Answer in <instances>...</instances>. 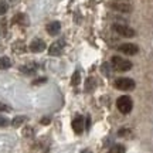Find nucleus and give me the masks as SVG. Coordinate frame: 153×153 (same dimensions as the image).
<instances>
[{"label":"nucleus","instance_id":"f3484780","mask_svg":"<svg viewBox=\"0 0 153 153\" xmlns=\"http://www.w3.org/2000/svg\"><path fill=\"white\" fill-rule=\"evenodd\" d=\"M9 125V119L6 116H1L0 115V128H4V126Z\"/></svg>","mask_w":153,"mask_h":153},{"label":"nucleus","instance_id":"a211bd4d","mask_svg":"<svg viewBox=\"0 0 153 153\" xmlns=\"http://www.w3.org/2000/svg\"><path fill=\"white\" fill-rule=\"evenodd\" d=\"M0 111H10V106L3 104V102H0Z\"/></svg>","mask_w":153,"mask_h":153},{"label":"nucleus","instance_id":"f257e3e1","mask_svg":"<svg viewBox=\"0 0 153 153\" xmlns=\"http://www.w3.org/2000/svg\"><path fill=\"white\" fill-rule=\"evenodd\" d=\"M112 67H114V70H116V71L125 72V71H129L132 68V62L129 60H125L122 57L115 55L114 58H112Z\"/></svg>","mask_w":153,"mask_h":153},{"label":"nucleus","instance_id":"9b49d317","mask_svg":"<svg viewBox=\"0 0 153 153\" xmlns=\"http://www.w3.org/2000/svg\"><path fill=\"white\" fill-rule=\"evenodd\" d=\"M20 71L24 72V74H27V75H31V74H34V72L37 71V64H36V62H28L26 65L20 67Z\"/></svg>","mask_w":153,"mask_h":153},{"label":"nucleus","instance_id":"7ed1b4c3","mask_svg":"<svg viewBox=\"0 0 153 153\" xmlns=\"http://www.w3.org/2000/svg\"><path fill=\"white\" fill-rule=\"evenodd\" d=\"M114 85H115V88H118V89H120V91H131V89L135 88V81L131 79V78L122 76V78L115 79Z\"/></svg>","mask_w":153,"mask_h":153},{"label":"nucleus","instance_id":"423d86ee","mask_svg":"<svg viewBox=\"0 0 153 153\" xmlns=\"http://www.w3.org/2000/svg\"><path fill=\"white\" fill-rule=\"evenodd\" d=\"M119 51L123 53V54H126V55H135V54H137L139 47H137L136 44L125 43V44H122V45H119Z\"/></svg>","mask_w":153,"mask_h":153},{"label":"nucleus","instance_id":"1a4fd4ad","mask_svg":"<svg viewBox=\"0 0 153 153\" xmlns=\"http://www.w3.org/2000/svg\"><path fill=\"white\" fill-rule=\"evenodd\" d=\"M111 6H112L114 10L122 11V13H129V11L132 10L131 4H128V3H125V1H114Z\"/></svg>","mask_w":153,"mask_h":153},{"label":"nucleus","instance_id":"9d476101","mask_svg":"<svg viewBox=\"0 0 153 153\" xmlns=\"http://www.w3.org/2000/svg\"><path fill=\"white\" fill-rule=\"evenodd\" d=\"M60 30H61L60 22H53L47 26V33H48L50 36H57V34H60Z\"/></svg>","mask_w":153,"mask_h":153},{"label":"nucleus","instance_id":"2eb2a0df","mask_svg":"<svg viewBox=\"0 0 153 153\" xmlns=\"http://www.w3.org/2000/svg\"><path fill=\"white\" fill-rule=\"evenodd\" d=\"M79 79H81V74H79V71H75L74 72V75H72V85H78L79 84Z\"/></svg>","mask_w":153,"mask_h":153},{"label":"nucleus","instance_id":"6e6552de","mask_svg":"<svg viewBox=\"0 0 153 153\" xmlns=\"http://www.w3.org/2000/svg\"><path fill=\"white\" fill-rule=\"evenodd\" d=\"M45 50V43L40 38H34L31 44H30V51L31 53H41Z\"/></svg>","mask_w":153,"mask_h":153},{"label":"nucleus","instance_id":"4468645a","mask_svg":"<svg viewBox=\"0 0 153 153\" xmlns=\"http://www.w3.org/2000/svg\"><path fill=\"white\" fill-rule=\"evenodd\" d=\"M125 146L123 145H115V146H112V148L109 149V152L108 153H125Z\"/></svg>","mask_w":153,"mask_h":153},{"label":"nucleus","instance_id":"f03ea898","mask_svg":"<svg viewBox=\"0 0 153 153\" xmlns=\"http://www.w3.org/2000/svg\"><path fill=\"white\" fill-rule=\"evenodd\" d=\"M116 106H118V109L120 111V114H129L133 108V102H132L131 97H128V95H123V97H119L118 101H116Z\"/></svg>","mask_w":153,"mask_h":153},{"label":"nucleus","instance_id":"412c9836","mask_svg":"<svg viewBox=\"0 0 153 153\" xmlns=\"http://www.w3.org/2000/svg\"><path fill=\"white\" fill-rule=\"evenodd\" d=\"M41 122H43L44 125H48V123H50V119H48V118H44V119L41 120Z\"/></svg>","mask_w":153,"mask_h":153},{"label":"nucleus","instance_id":"aec40b11","mask_svg":"<svg viewBox=\"0 0 153 153\" xmlns=\"http://www.w3.org/2000/svg\"><path fill=\"white\" fill-rule=\"evenodd\" d=\"M128 129H120L119 131V136H126V135H129V133H128Z\"/></svg>","mask_w":153,"mask_h":153},{"label":"nucleus","instance_id":"20e7f679","mask_svg":"<svg viewBox=\"0 0 153 153\" xmlns=\"http://www.w3.org/2000/svg\"><path fill=\"white\" fill-rule=\"evenodd\" d=\"M114 30L119 34V36L126 37V38H131L135 36V30L131 27H128V26H125V24H114Z\"/></svg>","mask_w":153,"mask_h":153},{"label":"nucleus","instance_id":"4be33fe9","mask_svg":"<svg viewBox=\"0 0 153 153\" xmlns=\"http://www.w3.org/2000/svg\"><path fill=\"white\" fill-rule=\"evenodd\" d=\"M81 153H91V152H89V150H82Z\"/></svg>","mask_w":153,"mask_h":153},{"label":"nucleus","instance_id":"ddd939ff","mask_svg":"<svg viewBox=\"0 0 153 153\" xmlns=\"http://www.w3.org/2000/svg\"><path fill=\"white\" fill-rule=\"evenodd\" d=\"M26 119H27V118H26V116H22V115H20V116H16V118L13 119V122H11V125L14 126V128H19V126H22L23 123L26 122Z\"/></svg>","mask_w":153,"mask_h":153},{"label":"nucleus","instance_id":"0eeeda50","mask_svg":"<svg viewBox=\"0 0 153 153\" xmlns=\"http://www.w3.org/2000/svg\"><path fill=\"white\" fill-rule=\"evenodd\" d=\"M84 128H85V122H84V118H82L81 115H78L74 118L72 120V129L75 132L76 135H81L82 132H84Z\"/></svg>","mask_w":153,"mask_h":153},{"label":"nucleus","instance_id":"dca6fc26","mask_svg":"<svg viewBox=\"0 0 153 153\" xmlns=\"http://www.w3.org/2000/svg\"><path fill=\"white\" fill-rule=\"evenodd\" d=\"M6 11H7V4H6L3 0H0V16H3Z\"/></svg>","mask_w":153,"mask_h":153},{"label":"nucleus","instance_id":"f8f14e48","mask_svg":"<svg viewBox=\"0 0 153 153\" xmlns=\"http://www.w3.org/2000/svg\"><path fill=\"white\" fill-rule=\"evenodd\" d=\"M11 61L9 57H0V70H7L10 68Z\"/></svg>","mask_w":153,"mask_h":153},{"label":"nucleus","instance_id":"6ab92c4d","mask_svg":"<svg viewBox=\"0 0 153 153\" xmlns=\"http://www.w3.org/2000/svg\"><path fill=\"white\" fill-rule=\"evenodd\" d=\"M45 81H47L45 78H38V79L33 81V85H38V84H43V82H45Z\"/></svg>","mask_w":153,"mask_h":153},{"label":"nucleus","instance_id":"39448f33","mask_svg":"<svg viewBox=\"0 0 153 153\" xmlns=\"http://www.w3.org/2000/svg\"><path fill=\"white\" fill-rule=\"evenodd\" d=\"M64 47H65V43H64V40H57V41H54V43L50 45L48 54H50V55H54V57H57V55H60L61 53H62Z\"/></svg>","mask_w":153,"mask_h":153}]
</instances>
